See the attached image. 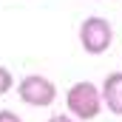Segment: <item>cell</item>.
Segmentation results:
<instances>
[{
    "instance_id": "cell-1",
    "label": "cell",
    "mask_w": 122,
    "mask_h": 122,
    "mask_svg": "<svg viewBox=\"0 0 122 122\" xmlns=\"http://www.w3.org/2000/svg\"><path fill=\"white\" fill-rule=\"evenodd\" d=\"M65 105H68V111H71V119L77 122H91L99 117V111H102V97H99V88L88 82V80H82V82H74L68 94H65Z\"/></svg>"
},
{
    "instance_id": "cell-2",
    "label": "cell",
    "mask_w": 122,
    "mask_h": 122,
    "mask_svg": "<svg viewBox=\"0 0 122 122\" xmlns=\"http://www.w3.org/2000/svg\"><path fill=\"white\" fill-rule=\"evenodd\" d=\"M111 43H114V29H111V23L105 17L94 14L88 20H82V26H80V46L85 48V54H94V57L105 54L111 48Z\"/></svg>"
},
{
    "instance_id": "cell-3",
    "label": "cell",
    "mask_w": 122,
    "mask_h": 122,
    "mask_svg": "<svg viewBox=\"0 0 122 122\" xmlns=\"http://www.w3.org/2000/svg\"><path fill=\"white\" fill-rule=\"evenodd\" d=\"M17 97L31 108H48L57 99V85L43 74H29L17 82Z\"/></svg>"
},
{
    "instance_id": "cell-4",
    "label": "cell",
    "mask_w": 122,
    "mask_h": 122,
    "mask_svg": "<svg viewBox=\"0 0 122 122\" xmlns=\"http://www.w3.org/2000/svg\"><path fill=\"white\" fill-rule=\"evenodd\" d=\"M99 97H102V105H105L111 114L122 117V71H114V74H108V77L102 80Z\"/></svg>"
},
{
    "instance_id": "cell-5",
    "label": "cell",
    "mask_w": 122,
    "mask_h": 122,
    "mask_svg": "<svg viewBox=\"0 0 122 122\" xmlns=\"http://www.w3.org/2000/svg\"><path fill=\"white\" fill-rule=\"evenodd\" d=\"M11 88H14V77H11V71H9L6 65H0V97L9 94Z\"/></svg>"
},
{
    "instance_id": "cell-6",
    "label": "cell",
    "mask_w": 122,
    "mask_h": 122,
    "mask_svg": "<svg viewBox=\"0 0 122 122\" xmlns=\"http://www.w3.org/2000/svg\"><path fill=\"white\" fill-rule=\"evenodd\" d=\"M0 122H23L14 111H0Z\"/></svg>"
},
{
    "instance_id": "cell-7",
    "label": "cell",
    "mask_w": 122,
    "mask_h": 122,
    "mask_svg": "<svg viewBox=\"0 0 122 122\" xmlns=\"http://www.w3.org/2000/svg\"><path fill=\"white\" fill-rule=\"evenodd\" d=\"M48 122H77V119H71V117H65V114H54Z\"/></svg>"
}]
</instances>
